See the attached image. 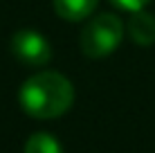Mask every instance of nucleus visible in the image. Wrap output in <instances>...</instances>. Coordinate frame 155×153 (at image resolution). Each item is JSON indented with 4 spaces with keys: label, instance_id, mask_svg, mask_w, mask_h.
Listing matches in <instances>:
<instances>
[{
    "label": "nucleus",
    "instance_id": "f03ea898",
    "mask_svg": "<svg viewBox=\"0 0 155 153\" xmlns=\"http://www.w3.org/2000/svg\"><path fill=\"white\" fill-rule=\"evenodd\" d=\"M124 38V25L115 14H99L81 32V50L90 59L113 54Z\"/></svg>",
    "mask_w": 155,
    "mask_h": 153
},
{
    "label": "nucleus",
    "instance_id": "0eeeda50",
    "mask_svg": "<svg viewBox=\"0 0 155 153\" xmlns=\"http://www.w3.org/2000/svg\"><path fill=\"white\" fill-rule=\"evenodd\" d=\"M117 7L126 9V12H137V9H144L151 0H113Z\"/></svg>",
    "mask_w": 155,
    "mask_h": 153
},
{
    "label": "nucleus",
    "instance_id": "7ed1b4c3",
    "mask_svg": "<svg viewBox=\"0 0 155 153\" xmlns=\"http://www.w3.org/2000/svg\"><path fill=\"white\" fill-rule=\"evenodd\" d=\"M12 52L20 63L29 68H41L52 59V45L41 32L36 29H18L12 36Z\"/></svg>",
    "mask_w": 155,
    "mask_h": 153
},
{
    "label": "nucleus",
    "instance_id": "f257e3e1",
    "mask_svg": "<svg viewBox=\"0 0 155 153\" xmlns=\"http://www.w3.org/2000/svg\"><path fill=\"white\" fill-rule=\"evenodd\" d=\"M18 101L34 119H54L65 115L74 104V86L61 72L43 70L20 86Z\"/></svg>",
    "mask_w": 155,
    "mask_h": 153
},
{
    "label": "nucleus",
    "instance_id": "423d86ee",
    "mask_svg": "<svg viewBox=\"0 0 155 153\" xmlns=\"http://www.w3.org/2000/svg\"><path fill=\"white\" fill-rule=\"evenodd\" d=\"M25 153H63V146L50 133H34L25 144Z\"/></svg>",
    "mask_w": 155,
    "mask_h": 153
},
{
    "label": "nucleus",
    "instance_id": "39448f33",
    "mask_svg": "<svg viewBox=\"0 0 155 153\" xmlns=\"http://www.w3.org/2000/svg\"><path fill=\"white\" fill-rule=\"evenodd\" d=\"M54 2V12L61 16L63 20H83L97 9L99 0H52Z\"/></svg>",
    "mask_w": 155,
    "mask_h": 153
},
{
    "label": "nucleus",
    "instance_id": "20e7f679",
    "mask_svg": "<svg viewBox=\"0 0 155 153\" xmlns=\"http://www.w3.org/2000/svg\"><path fill=\"white\" fill-rule=\"evenodd\" d=\"M128 34L135 41L137 45L148 47L155 43V16H151L144 9H137V12H130V18H128Z\"/></svg>",
    "mask_w": 155,
    "mask_h": 153
}]
</instances>
